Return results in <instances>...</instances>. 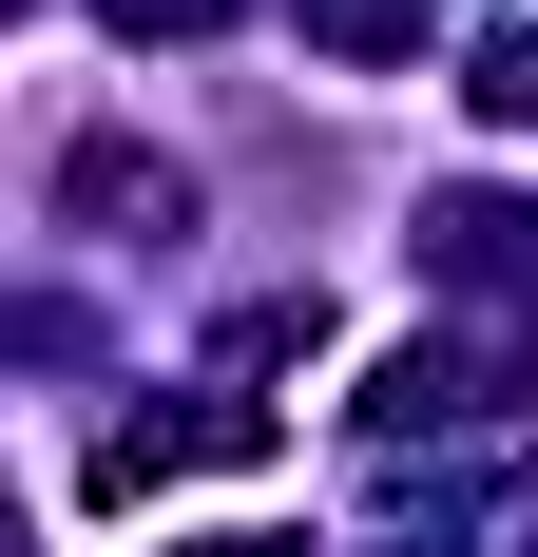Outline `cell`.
I'll return each instance as SVG.
<instances>
[{"mask_svg":"<svg viewBox=\"0 0 538 557\" xmlns=\"http://www.w3.org/2000/svg\"><path fill=\"white\" fill-rule=\"evenodd\" d=\"M481 115H500V135H538V39H500V58H481Z\"/></svg>","mask_w":538,"mask_h":557,"instance_id":"1","label":"cell"},{"mask_svg":"<svg viewBox=\"0 0 538 557\" xmlns=\"http://www.w3.org/2000/svg\"><path fill=\"white\" fill-rule=\"evenodd\" d=\"M212 557H308V539H212Z\"/></svg>","mask_w":538,"mask_h":557,"instance_id":"2","label":"cell"}]
</instances>
